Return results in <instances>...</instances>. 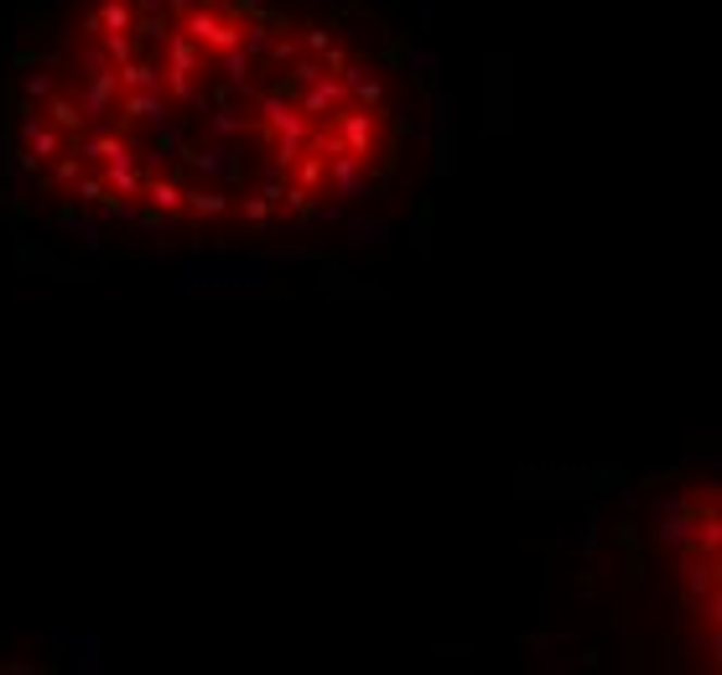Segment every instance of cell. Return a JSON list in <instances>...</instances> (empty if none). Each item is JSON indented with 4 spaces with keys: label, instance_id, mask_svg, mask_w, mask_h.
Returning <instances> with one entry per match:
<instances>
[{
    "label": "cell",
    "instance_id": "obj_1",
    "mask_svg": "<svg viewBox=\"0 0 722 675\" xmlns=\"http://www.w3.org/2000/svg\"><path fill=\"white\" fill-rule=\"evenodd\" d=\"M177 26H183L209 58H219V52H229V47L245 42V22H239V11H229V5H203V0H192L183 16H177Z\"/></svg>",
    "mask_w": 722,
    "mask_h": 675
},
{
    "label": "cell",
    "instance_id": "obj_2",
    "mask_svg": "<svg viewBox=\"0 0 722 675\" xmlns=\"http://www.w3.org/2000/svg\"><path fill=\"white\" fill-rule=\"evenodd\" d=\"M333 130L344 140V151L359 157V162H385L390 151H385V115L379 110H364V104H344L338 115H333Z\"/></svg>",
    "mask_w": 722,
    "mask_h": 675
},
{
    "label": "cell",
    "instance_id": "obj_3",
    "mask_svg": "<svg viewBox=\"0 0 722 675\" xmlns=\"http://www.w3.org/2000/svg\"><path fill=\"white\" fill-rule=\"evenodd\" d=\"M256 125H260V130H265V136L312 140V125H318V120H307L302 110H297V99L286 93V84H281V89H265V93H256Z\"/></svg>",
    "mask_w": 722,
    "mask_h": 675
},
{
    "label": "cell",
    "instance_id": "obj_4",
    "mask_svg": "<svg viewBox=\"0 0 722 675\" xmlns=\"http://www.w3.org/2000/svg\"><path fill=\"white\" fill-rule=\"evenodd\" d=\"M69 140L58 125H47L42 110H26L22 115V166L26 172H37V166H47L58 151H69Z\"/></svg>",
    "mask_w": 722,
    "mask_h": 675
},
{
    "label": "cell",
    "instance_id": "obj_5",
    "mask_svg": "<svg viewBox=\"0 0 722 675\" xmlns=\"http://www.w3.org/2000/svg\"><path fill=\"white\" fill-rule=\"evenodd\" d=\"M344 104H349V89H344V78H333V73H318V78L302 89V99H297V110H302L307 120L338 115Z\"/></svg>",
    "mask_w": 722,
    "mask_h": 675
},
{
    "label": "cell",
    "instance_id": "obj_6",
    "mask_svg": "<svg viewBox=\"0 0 722 675\" xmlns=\"http://www.w3.org/2000/svg\"><path fill=\"white\" fill-rule=\"evenodd\" d=\"M78 157L94 166H104V162H136V146H130V136H115L104 120H94L89 125V136H84V146H78Z\"/></svg>",
    "mask_w": 722,
    "mask_h": 675
},
{
    "label": "cell",
    "instance_id": "obj_7",
    "mask_svg": "<svg viewBox=\"0 0 722 675\" xmlns=\"http://www.w3.org/2000/svg\"><path fill=\"white\" fill-rule=\"evenodd\" d=\"M115 110L125 115V125H166L172 99H166L162 89H140V93H120Z\"/></svg>",
    "mask_w": 722,
    "mask_h": 675
},
{
    "label": "cell",
    "instance_id": "obj_8",
    "mask_svg": "<svg viewBox=\"0 0 722 675\" xmlns=\"http://www.w3.org/2000/svg\"><path fill=\"white\" fill-rule=\"evenodd\" d=\"M183 177H172V172H162V177H146V187H140V203L157 213V218H177L183 213Z\"/></svg>",
    "mask_w": 722,
    "mask_h": 675
},
{
    "label": "cell",
    "instance_id": "obj_9",
    "mask_svg": "<svg viewBox=\"0 0 722 675\" xmlns=\"http://www.w3.org/2000/svg\"><path fill=\"white\" fill-rule=\"evenodd\" d=\"M136 5L130 0H99L89 11V22H84V32L89 37H104V32H136Z\"/></svg>",
    "mask_w": 722,
    "mask_h": 675
},
{
    "label": "cell",
    "instance_id": "obj_10",
    "mask_svg": "<svg viewBox=\"0 0 722 675\" xmlns=\"http://www.w3.org/2000/svg\"><path fill=\"white\" fill-rule=\"evenodd\" d=\"M162 47H166V68H177V73H203L209 68V52L192 42L177 22H172V32L162 37Z\"/></svg>",
    "mask_w": 722,
    "mask_h": 675
},
{
    "label": "cell",
    "instance_id": "obj_11",
    "mask_svg": "<svg viewBox=\"0 0 722 675\" xmlns=\"http://www.w3.org/2000/svg\"><path fill=\"white\" fill-rule=\"evenodd\" d=\"M370 177V166L349 157V151H338V157H327V187L338 192V198H359V187Z\"/></svg>",
    "mask_w": 722,
    "mask_h": 675
},
{
    "label": "cell",
    "instance_id": "obj_12",
    "mask_svg": "<svg viewBox=\"0 0 722 675\" xmlns=\"http://www.w3.org/2000/svg\"><path fill=\"white\" fill-rule=\"evenodd\" d=\"M99 177H104V187H110V198H120V203H140L146 172H140L136 162H104L99 166Z\"/></svg>",
    "mask_w": 722,
    "mask_h": 675
},
{
    "label": "cell",
    "instance_id": "obj_13",
    "mask_svg": "<svg viewBox=\"0 0 722 675\" xmlns=\"http://www.w3.org/2000/svg\"><path fill=\"white\" fill-rule=\"evenodd\" d=\"M47 125H58V130H63V136H78V130H84V125H89V115H84V104H78V93H47Z\"/></svg>",
    "mask_w": 722,
    "mask_h": 675
},
{
    "label": "cell",
    "instance_id": "obj_14",
    "mask_svg": "<svg viewBox=\"0 0 722 675\" xmlns=\"http://www.w3.org/2000/svg\"><path fill=\"white\" fill-rule=\"evenodd\" d=\"M286 183H291V187H302V192H312V198H318V192H327V157H318V151L307 146L302 157L291 162V172H286Z\"/></svg>",
    "mask_w": 722,
    "mask_h": 675
},
{
    "label": "cell",
    "instance_id": "obj_15",
    "mask_svg": "<svg viewBox=\"0 0 722 675\" xmlns=\"http://www.w3.org/2000/svg\"><path fill=\"white\" fill-rule=\"evenodd\" d=\"M115 78H120V93H140V89H162V68L151 63V58H125L115 63Z\"/></svg>",
    "mask_w": 722,
    "mask_h": 675
},
{
    "label": "cell",
    "instance_id": "obj_16",
    "mask_svg": "<svg viewBox=\"0 0 722 675\" xmlns=\"http://www.w3.org/2000/svg\"><path fill=\"white\" fill-rule=\"evenodd\" d=\"M229 209V192H219V187H187L183 192V213H198V218H219Z\"/></svg>",
    "mask_w": 722,
    "mask_h": 675
},
{
    "label": "cell",
    "instance_id": "obj_17",
    "mask_svg": "<svg viewBox=\"0 0 722 675\" xmlns=\"http://www.w3.org/2000/svg\"><path fill=\"white\" fill-rule=\"evenodd\" d=\"M219 68H224V78H229L234 93H256V89H250V68H256V58H250L245 47H229V52H219Z\"/></svg>",
    "mask_w": 722,
    "mask_h": 675
},
{
    "label": "cell",
    "instance_id": "obj_18",
    "mask_svg": "<svg viewBox=\"0 0 722 675\" xmlns=\"http://www.w3.org/2000/svg\"><path fill=\"white\" fill-rule=\"evenodd\" d=\"M162 93L172 104H203V89H198V73H177V68H162Z\"/></svg>",
    "mask_w": 722,
    "mask_h": 675
},
{
    "label": "cell",
    "instance_id": "obj_19",
    "mask_svg": "<svg viewBox=\"0 0 722 675\" xmlns=\"http://www.w3.org/2000/svg\"><path fill=\"white\" fill-rule=\"evenodd\" d=\"M78 172H84V157H78V151H58V157L47 162V187L69 192V187L78 183Z\"/></svg>",
    "mask_w": 722,
    "mask_h": 675
},
{
    "label": "cell",
    "instance_id": "obj_20",
    "mask_svg": "<svg viewBox=\"0 0 722 675\" xmlns=\"http://www.w3.org/2000/svg\"><path fill=\"white\" fill-rule=\"evenodd\" d=\"M265 140H271V172H281V177H286L291 162L307 151V140H291V136H265Z\"/></svg>",
    "mask_w": 722,
    "mask_h": 675
},
{
    "label": "cell",
    "instance_id": "obj_21",
    "mask_svg": "<svg viewBox=\"0 0 722 675\" xmlns=\"http://www.w3.org/2000/svg\"><path fill=\"white\" fill-rule=\"evenodd\" d=\"M69 192L78 198V203H104V198H110V187H104L99 172H78V183H73Z\"/></svg>",
    "mask_w": 722,
    "mask_h": 675
},
{
    "label": "cell",
    "instance_id": "obj_22",
    "mask_svg": "<svg viewBox=\"0 0 722 675\" xmlns=\"http://www.w3.org/2000/svg\"><path fill=\"white\" fill-rule=\"evenodd\" d=\"M239 47H245V52L260 63V58H265V47H271V26H265V22H245V42H239Z\"/></svg>",
    "mask_w": 722,
    "mask_h": 675
},
{
    "label": "cell",
    "instance_id": "obj_23",
    "mask_svg": "<svg viewBox=\"0 0 722 675\" xmlns=\"http://www.w3.org/2000/svg\"><path fill=\"white\" fill-rule=\"evenodd\" d=\"M271 218H276V203H271V198H265V192H250V198H245V224H271Z\"/></svg>",
    "mask_w": 722,
    "mask_h": 675
},
{
    "label": "cell",
    "instance_id": "obj_24",
    "mask_svg": "<svg viewBox=\"0 0 722 675\" xmlns=\"http://www.w3.org/2000/svg\"><path fill=\"white\" fill-rule=\"evenodd\" d=\"M213 130H219V136H239V130H245V115L224 104V110H213Z\"/></svg>",
    "mask_w": 722,
    "mask_h": 675
},
{
    "label": "cell",
    "instance_id": "obj_25",
    "mask_svg": "<svg viewBox=\"0 0 722 675\" xmlns=\"http://www.w3.org/2000/svg\"><path fill=\"white\" fill-rule=\"evenodd\" d=\"M327 42H333V37H327L323 26H302V37H297V47H302L307 58H318V52H323Z\"/></svg>",
    "mask_w": 722,
    "mask_h": 675
},
{
    "label": "cell",
    "instance_id": "obj_26",
    "mask_svg": "<svg viewBox=\"0 0 722 675\" xmlns=\"http://www.w3.org/2000/svg\"><path fill=\"white\" fill-rule=\"evenodd\" d=\"M291 58H297V37H281V42H271L265 47V63H291Z\"/></svg>",
    "mask_w": 722,
    "mask_h": 675
},
{
    "label": "cell",
    "instance_id": "obj_27",
    "mask_svg": "<svg viewBox=\"0 0 722 675\" xmlns=\"http://www.w3.org/2000/svg\"><path fill=\"white\" fill-rule=\"evenodd\" d=\"M52 93V78L47 73H26V99H47Z\"/></svg>",
    "mask_w": 722,
    "mask_h": 675
}]
</instances>
